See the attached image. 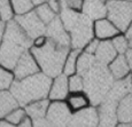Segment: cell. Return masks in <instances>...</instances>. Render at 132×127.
<instances>
[{
	"mask_svg": "<svg viewBox=\"0 0 132 127\" xmlns=\"http://www.w3.org/2000/svg\"><path fill=\"white\" fill-rule=\"evenodd\" d=\"M82 13L93 22L96 20L106 19L107 17L106 1L105 0H84Z\"/></svg>",
	"mask_w": 132,
	"mask_h": 127,
	"instance_id": "cell-14",
	"label": "cell"
},
{
	"mask_svg": "<svg viewBox=\"0 0 132 127\" xmlns=\"http://www.w3.org/2000/svg\"><path fill=\"white\" fill-rule=\"evenodd\" d=\"M117 119L118 124L132 123V93L120 100L117 104Z\"/></svg>",
	"mask_w": 132,
	"mask_h": 127,
	"instance_id": "cell-17",
	"label": "cell"
},
{
	"mask_svg": "<svg viewBox=\"0 0 132 127\" xmlns=\"http://www.w3.org/2000/svg\"><path fill=\"white\" fill-rule=\"evenodd\" d=\"M46 1V0H31V2H32V5H34L35 7H37V6H39V5H42V4H44V2Z\"/></svg>",
	"mask_w": 132,
	"mask_h": 127,
	"instance_id": "cell-40",
	"label": "cell"
},
{
	"mask_svg": "<svg viewBox=\"0 0 132 127\" xmlns=\"http://www.w3.org/2000/svg\"><path fill=\"white\" fill-rule=\"evenodd\" d=\"M99 42H100V40H98L96 38H92V39H91L90 41L85 45V47L83 48V50H84L85 53L91 54V55H94L95 52H96V49H98Z\"/></svg>",
	"mask_w": 132,
	"mask_h": 127,
	"instance_id": "cell-31",
	"label": "cell"
},
{
	"mask_svg": "<svg viewBox=\"0 0 132 127\" xmlns=\"http://www.w3.org/2000/svg\"><path fill=\"white\" fill-rule=\"evenodd\" d=\"M110 41H111V44H113L114 48H115V50L117 52V54L123 55L124 53L130 48L129 39L125 37V34H124L123 32H121V33H118L117 35H115Z\"/></svg>",
	"mask_w": 132,
	"mask_h": 127,
	"instance_id": "cell-27",
	"label": "cell"
},
{
	"mask_svg": "<svg viewBox=\"0 0 132 127\" xmlns=\"http://www.w3.org/2000/svg\"><path fill=\"white\" fill-rule=\"evenodd\" d=\"M14 12L12 8L11 0H0V20L4 22L12 21L14 19Z\"/></svg>",
	"mask_w": 132,
	"mask_h": 127,
	"instance_id": "cell-29",
	"label": "cell"
},
{
	"mask_svg": "<svg viewBox=\"0 0 132 127\" xmlns=\"http://www.w3.org/2000/svg\"><path fill=\"white\" fill-rule=\"evenodd\" d=\"M32 47V40L14 21L6 23V32L0 44V65L13 70L20 57Z\"/></svg>",
	"mask_w": 132,
	"mask_h": 127,
	"instance_id": "cell-1",
	"label": "cell"
},
{
	"mask_svg": "<svg viewBox=\"0 0 132 127\" xmlns=\"http://www.w3.org/2000/svg\"><path fill=\"white\" fill-rule=\"evenodd\" d=\"M123 33L125 34V37L128 38L129 40L132 39V23H131L130 25H129L128 29H126V30H125V32H123Z\"/></svg>",
	"mask_w": 132,
	"mask_h": 127,
	"instance_id": "cell-38",
	"label": "cell"
},
{
	"mask_svg": "<svg viewBox=\"0 0 132 127\" xmlns=\"http://www.w3.org/2000/svg\"><path fill=\"white\" fill-rule=\"evenodd\" d=\"M121 33V31L109 20L101 19L93 22V35L98 40H111L115 35Z\"/></svg>",
	"mask_w": 132,
	"mask_h": 127,
	"instance_id": "cell-13",
	"label": "cell"
},
{
	"mask_svg": "<svg viewBox=\"0 0 132 127\" xmlns=\"http://www.w3.org/2000/svg\"><path fill=\"white\" fill-rule=\"evenodd\" d=\"M14 21L17 23L23 32L30 39H35L38 35L45 34L46 32V24L37 16L35 11H31L27 14L19 15L14 17Z\"/></svg>",
	"mask_w": 132,
	"mask_h": 127,
	"instance_id": "cell-7",
	"label": "cell"
},
{
	"mask_svg": "<svg viewBox=\"0 0 132 127\" xmlns=\"http://www.w3.org/2000/svg\"><path fill=\"white\" fill-rule=\"evenodd\" d=\"M17 106H20V104L11 90H0V120L5 119V117Z\"/></svg>",
	"mask_w": 132,
	"mask_h": 127,
	"instance_id": "cell-20",
	"label": "cell"
},
{
	"mask_svg": "<svg viewBox=\"0 0 132 127\" xmlns=\"http://www.w3.org/2000/svg\"><path fill=\"white\" fill-rule=\"evenodd\" d=\"M6 23L7 22H4L0 20V44H1L2 39H4L5 32H6Z\"/></svg>",
	"mask_w": 132,
	"mask_h": 127,
	"instance_id": "cell-36",
	"label": "cell"
},
{
	"mask_svg": "<svg viewBox=\"0 0 132 127\" xmlns=\"http://www.w3.org/2000/svg\"><path fill=\"white\" fill-rule=\"evenodd\" d=\"M48 41V38L46 37V34H42V35H38L35 39H32V47L31 48H40L43 46L47 44Z\"/></svg>",
	"mask_w": 132,
	"mask_h": 127,
	"instance_id": "cell-32",
	"label": "cell"
},
{
	"mask_svg": "<svg viewBox=\"0 0 132 127\" xmlns=\"http://www.w3.org/2000/svg\"><path fill=\"white\" fill-rule=\"evenodd\" d=\"M129 44H130V48H132V39L129 40Z\"/></svg>",
	"mask_w": 132,
	"mask_h": 127,
	"instance_id": "cell-42",
	"label": "cell"
},
{
	"mask_svg": "<svg viewBox=\"0 0 132 127\" xmlns=\"http://www.w3.org/2000/svg\"><path fill=\"white\" fill-rule=\"evenodd\" d=\"M61 9H69L73 12H82L84 0H59Z\"/></svg>",
	"mask_w": 132,
	"mask_h": 127,
	"instance_id": "cell-30",
	"label": "cell"
},
{
	"mask_svg": "<svg viewBox=\"0 0 132 127\" xmlns=\"http://www.w3.org/2000/svg\"><path fill=\"white\" fill-rule=\"evenodd\" d=\"M27 118H28V115H27V111H25L24 106L20 105L5 117V120H7L8 123H11L15 126H19Z\"/></svg>",
	"mask_w": 132,
	"mask_h": 127,
	"instance_id": "cell-26",
	"label": "cell"
},
{
	"mask_svg": "<svg viewBox=\"0 0 132 127\" xmlns=\"http://www.w3.org/2000/svg\"><path fill=\"white\" fill-rule=\"evenodd\" d=\"M35 13L37 14V16L39 17L40 20H42L43 22H44L45 24H50L51 22L53 21L54 19H56L59 15L56 14L54 11H53L52 8H51V6L48 5L47 1H45L44 4L39 5V6L35 7Z\"/></svg>",
	"mask_w": 132,
	"mask_h": 127,
	"instance_id": "cell-23",
	"label": "cell"
},
{
	"mask_svg": "<svg viewBox=\"0 0 132 127\" xmlns=\"http://www.w3.org/2000/svg\"><path fill=\"white\" fill-rule=\"evenodd\" d=\"M51 101L48 98H43V100H38L35 102H31L24 106L27 115L30 119H38V118H43L46 116L48 105H50Z\"/></svg>",
	"mask_w": 132,
	"mask_h": 127,
	"instance_id": "cell-19",
	"label": "cell"
},
{
	"mask_svg": "<svg viewBox=\"0 0 132 127\" xmlns=\"http://www.w3.org/2000/svg\"><path fill=\"white\" fill-rule=\"evenodd\" d=\"M46 1H48V0H46Z\"/></svg>",
	"mask_w": 132,
	"mask_h": 127,
	"instance_id": "cell-46",
	"label": "cell"
},
{
	"mask_svg": "<svg viewBox=\"0 0 132 127\" xmlns=\"http://www.w3.org/2000/svg\"><path fill=\"white\" fill-rule=\"evenodd\" d=\"M116 127H132V123L131 124H118Z\"/></svg>",
	"mask_w": 132,
	"mask_h": 127,
	"instance_id": "cell-41",
	"label": "cell"
},
{
	"mask_svg": "<svg viewBox=\"0 0 132 127\" xmlns=\"http://www.w3.org/2000/svg\"><path fill=\"white\" fill-rule=\"evenodd\" d=\"M52 78L43 72L35 73L23 79H15L9 90L21 106L43 98H48Z\"/></svg>",
	"mask_w": 132,
	"mask_h": 127,
	"instance_id": "cell-2",
	"label": "cell"
},
{
	"mask_svg": "<svg viewBox=\"0 0 132 127\" xmlns=\"http://www.w3.org/2000/svg\"><path fill=\"white\" fill-rule=\"evenodd\" d=\"M68 86H69L70 93L83 92L84 90L83 76H80L79 73H73L71 76H68Z\"/></svg>",
	"mask_w": 132,
	"mask_h": 127,
	"instance_id": "cell-28",
	"label": "cell"
},
{
	"mask_svg": "<svg viewBox=\"0 0 132 127\" xmlns=\"http://www.w3.org/2000/svg\"><path fill=\"white\" fill-rule=\"evenodd\" d=\"M83 79L84 92L90 97L91 104L94 106H98L106 97L115 81L107 65L98 62H95V64L83 75Z\"/></svg>",
	"mask_w": 132,
	"mask_h": 127,
	"instance_id": "cell-4",
	"label": "cell"
},
{
	"mask_svg": "<svg viewBox=\"0 0 132 127\" xmlns=\"http://www.w3.org/2000/svg\"><path fill=\"white\" fill-rule=\"evenodd\" d=\"M59 17L70 35V44L73 49L83 50L85 45L94 38L93 21L82 12L61 9Z\"/></svg>",
	"mask_w": 132,
	"mask_h": 127,
	"instance_id": "cell-3",
	"label": "cell"
},
{
	"mask_svg": "<svg viewBox=\"0 0 132 127\" xmlns=\"http://www.w3.org/2000/svg\"><path fill=\"white\" fill-rule=\"evenodd\" d=\"M126 1H132V0H126Z\"/></svg>",
	"mask_w": 132,
	"mask_h": 127,
	"instance_id": "cell-44",
	"label": "cell"
},
{
	"mask_svg": "<svg viewBox=\"0 0 132 127\" xmlns=\"http://www.w3.org/2000/svg\"><path fill=\"white\" fill-rule=\"evenodd\" d=\"M47 2H48V5L51 6V8H52L53 11H54L57 15H59L60 12H61V5H60L59 0H48Z\"/></svg>",
	"mask_w": 132,
	"mask_h": 127,
	"instance_id": "cell-34",
	"label": "cell"
},
{
	"mask_svg": "<svg viewBox=\"0 0 132 127\" xmlns=\"http://www.w3.org/2000/svg\"><path fill=\"white\" fill-rule=\"evenodd\" d=\"M65 102H67L68 106L70 108V110H71L72 112H76V111H79V110H82V109H85V108H87V106L92 105L90 97H88L87 94H86L84 90H83V92L69 93Z\"/></svg>",
	"mask_w": 132,
	"mask_h": 127,
	"instance_id": "cell-18",
	"label": "cell"
},
{
	"mask_svg": "<svg viewBox=\"0 0 132 127\" xmlns=\"http://www.w3.org/2000/svg\"><path fill=\"white\" fill-rule=\"evenodd\" d=\"M14 80L15 76L13 71L0 65V90H9Z\"/></svg>",
	"mask_w": 132,
	"mask_h": 127,
	"instance_id": "cell-25",
	"label": "cell"
},
{
	"mask_svg": "<svg viewBox=\"0 0 132 127\" xmlns=\"http://www.w3.org/2000/svg\"><path fill=\"white\" fill-rule=\"evenodd\" d=\"M12 71L15 76V79H23V78L40 72V69L31 50H28L20 57Z\"/></svg>",
	"mask_w": 132,
	"mask_h": 127,
	"instance_id": "cell-10",
	"label": "cell"
},
{
	"mask_svg": "<svg viewBox=\"0 0 132 127\" xmlns=\"http://www.w3.org/2000/svg\"><path fill=\"white\" fill-rule=\"evenodd\" d=\"M45 34L48 38V40L53 41L54 44L62 46V47L71 48L70 35L68 33L67 30H65V28L63 26L59 16L53 20L50 24L46 25V32H45Z\"/></svg>",
	"mask_w": 132,
	"mask_h": 127,
	"instance_id": "cell-11",
	"label": "cell"
},
{
	"mask_svg": "<svg viewBox=\"0 0 132 127\" xmlns=\"http://www.w3.org/2000/svg\"><path fill=\"white\" fill-rule=\"evenodd\" d=\"M16 127H34V125H32V120L29 118V117H28L27 119H24V120L22 121L19 126H16Z\"/></svg>",
	"mask_w": 132,
	"mask_h": 127,
	"instance_id": "cell-37",
	"label": "cell"
},
{
	"mask_svg": "<svg viewBox=\"0 0 132 127\" xmlns=\"http://www.w3.org/2000/svg\"><path fill=\"white\" fill-rule=\"evenodd\" d=\"M105 1H107V0H105Z\"/></svg>",
	"mask_w": 132,
	"mask_h": 127,
	"instance_id": "cell-45",
	"label": "cell"
},
{
	"mask_svg": "<svg viewBox=\"0 0 132 127\" xmlns=\"http://www.w3.org/2000/svg\"><path fill=\"white\" fill-rule=\"evenodd\" d=\"M0 127H16V126L8 123V121L5 120V119H1V120H0Z\"/></svg>",
	"mask_w": 132,
	"mask_h": 127,
	"instance_id": "cell-39",
	"label": "cell"
},
{
	"mask_svg": "<svg viewBox=\"0 0 132 127\" xmlns=\"http://www.w3.org/2000/svg\"><path fill=\"white\" fill-rule=\"evenodd\" d=\"M69 86H68V76L61 75L52 78V83L48 92L50 101H65L69 95Z\"/></svg>",
	"mask_w": 132,
	"mask_h": 127,
	"instance_id": "cell-12",
	"label": "cell"
},
{
	"mask_svg": "<svg viewBox=\"0 0 132 127\" xmlns=\"http://www.w3.org/2000/svg\"><path fill=\"white\" fill-rule=\"evenodd\" d=\"M79 49H71L69 50L67 57L64 60V64H63L62 73L65 76H71L73 73H77V58L79 55Z\"/></svg>",
	"mask_w": 132,
	"mask_h": 127,
	"instance_id": "cell-21",
	"label": "cell"
},
{
	"mask_svg": "<svg viewBox=\"0 0 132 127\" xmlns=\"http://www.w3.org/2000/svg\"><path fill=\"white\" fill-rule=\"evenodd\" d=\"M11 4L15 16L27 14L35 9V6L32 5L31 0H11Z\"/></svg>",
	"mask_w": 132,
	"mask_h": 127,
	"instance_id": "cell-24",
	"label": "cell"
},
{
	"mask_svg": "<svg viewBox=\"0 0 132 127\" xmlns=\"http://www.w3.org/2000/svg\"><path fill=\"white\" fill-rule=\"evenodd\" d=\"M131 80H132V72H131Z\"/></svg>",
	"mask_w": 132,
	"mask_h": 127,
	"instance_id": "cell-43",
	"label": "cell"
},
{
	"mask_svg": "<svg viewBox=\"0 0 132 127\" xmlns=\"http://www.w3.org/2000/svg\"><path fill=\"white\" fill-rule=\"evenodd\" d=\"M107 67H108L109 72L111 73V76H113V78L115 80L123 79V78L128 77L131 73V70L129 68L128 63H126L125 57L122 54H118Z\"/></svg>",
	"mask_w": 132,
	"mask_h": 127,
	"instance_id": "cell-16",
	"label": "cell"
},
{
	"mask_svg": "<svg viewBox=\"0 0 132 127\" xmlns=\"http://www.w3.org/2000/svg\"><path fill=\"white\" fill-rule=\"evenodd\" d=\"M117 55H118L117 52L115 50L110 40H102V41L99 42V46L94 54V57L98 63L103 65H108Z\"/></svg>",
	"mask_w": 132,
	"mask_h": 127,
	"instance_id": "cell-15",
	"label": "cell"
},
{
	"mask_svg": "<svg viewBox=\"0 0 132 127\" xmlns=\"http://www.w3.org/2000/svg\"><path fill=\"white\" fill-rule=\"evenodd\" d=\"M68 127H99V115L96 106L90 105L72 112Z\"/></svg>",
	"mask_w": 132,
	"mask_h": 127,
	"instance_id": "cell-9",
	"label": "cell"
},
{
	"mask_svg": "<svg viewBox=\"0 0 132 127\" xmlns=\"http://www.w3.org/2000/svg\"><path fill=\"white\" fill-rule=\"evenodd\" d=\"M71 116L72 111L65 101H51L45 117L55 127H68Z\"/></svg>",
	"mask_w": 132,
	"mask_h": 127,
	"instance_id": "cell-8",
	"label": "cell"
},
{
	"mask_svg": "<svg viewBox=\"0 0 132 127\" xmlns=\"http://www.w3.org/2000/svg\"><path fill=\"white\" fill-rule=\"evenodd\" d=\"M31 120H32V119H31ZM32 125H34V127H55L46 118V117L38 118V119H34V120H32Z\"/></svg>",
	"mask_w": 132,
	"mask_h": 127,
	"instance_id": "cell-33",
	"label": "cell"
},
{
	"mask_svg": "<svg viewBox=\"0 0 132 127\" xmlns=\"http://www.w3.org/2000/svg\"><path fill=\"white\" fill-rule=\"evenodd\" d=\"M107 19L120 30L125 32L132 23V1L126 0H107Z\"/></svg>",
	"mask_w": 132,
	"mask_h": 127,
	"instance_id": "cell-6",
	"label": "cell"
},
{
	"mask_svg": "<svg viewBox=\"0 0 132 127\" xmlns=\"http://www.w3.org/2000/svg\"><path fill=\"white\" fill-rule=\"evenodd\" d=\"M71 48L62 47L48 40L45 46L40 48H31L32 55L39 65L40 72L51 78H54L62 73L64 60Z\"/></svg>",
	"mask_w": 132,
	"mask_h": 127,
	"instance_id": "cell-5",
	"label": "cell"
},
{
	"mask_svg": "<svg viewBox=\"0 0 132 127\" xmlns=\"http://www.w3.org/2000/svg\"><path fill=\"white\" fill-rule=\"evenodd\" d=\"M95 62L96 61L94 55H91L88 53H85L84 50H80L77 58V73L83 76L95 64Z\"/></svg>",
	"mask_w": 132,
	"mask_h": 127,
	"instance_id": "cell-22",
	"label": "cell"
},
{
	"mask_svg": "<svg viewBox=\"0 0 132 127\" xmlns=\"http://www.w3.org/2000/svg\"><path fill=\"white\" fill-rule=\"evenodd\" d=\"M123 55H124V57H125L126 63H128L129 68H130V70L132 72V48H129Z\"/></svg>",
	"mask_w": 132,
	"mask_h": 127,
	"instance_id": "cell-35",
	"label": "cell"
}]
</instances>
